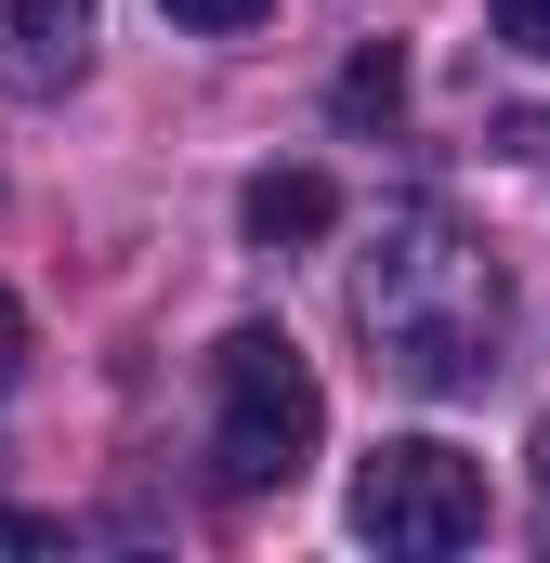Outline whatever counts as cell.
<instances>
[{"mask_svg":"<svg viewBox=\"0 0 550 563\" xmlns=\"http://www.w3.org/2000/svg\"><path fill=\"white\" fill-rule=\"evenodd\" d=\"M354 328L381 341V367L419 380V394H485V380H498L512 288H498V263H485L446 210H394L381 250L354 263Z\"/></svg>","mask_w":550,"mask_h":563,"instance_id":"obj_1","label":"cell"},{"mask_svg":"<svg viewBox=\"0 0 550 563\" xmlns=\"http://www.w3.org/2000/svg\"><path fill=\"white\" fill-rule=\"evenodd\" d=\"M315 445H328V394H315L301 341H288V328H223V341H210V472H223L237 498H263V485H288Z\"/></svg>","mask_w":550,"mask_h":563,"instance_id":"obj_2","label":"cell"},{"mask_svg":"<svg viewBox=\"0 0 550 563\" xmlns=\"http://www.w3.org/2000/svg\"><path fill=\"white\" fill-rule=\"evenodd\" d=\"M354 538H381V551H472V538H485V472H472L446 432L367 445V472H354Z\"/></svg>","mask_w":550,"mask_h":563,"instance_id":"obj_3","label":"cell"},{"mask_svg":"<svg viewBox=\"0 0 550 563\" xmlns=\"http://www.w3.org/2000/svg\"><path fill=\"white\" fill-rule=\"evenodd\" d=\"M79 66H92V0H0V92L13 106L79 92Z\"/></svg>","mask_w":550,"mask_h":563,"instance_id":"obj_4","label":"cell"},{"mask_svg":"<svg viewBox=\"0 0 550 563\" xmlns=\"http://www.w3.org/2000/svg\"><path fill=\"white\" fill-rule=\"evenodd\" d=\"M237 223H250L263 250H315V236L341 223V184H328V170H250V197H237Z\"/></svg>","mask_w":550,"mask_h":563,"instance_id":"obj_5","label":"cell"},{"mask_svg":"<svg viewBox=\"0 0 550 563\" xmlns=\"http://www.w3.org/2000/svg\"><path fill=\"white\" fill-rule=\"evenodd\" d=\"M394 106H407V53H354V66L328 79V119H341V132H381Z\"/></svg>","mask_w":550,"mask_h":563,"instance_id":"obj_6","label":"cell"},{"mask_svg":"<svg viewBox=\"0 0 550 563\" xmlns=\"http://www.w3.org/2000/svg\"><path fill=\"white\" fill-rule=\"evenodd\" d=\"M157 13H170V26H210V40H237V26H263L275 0H157Z\"/></svg>","mask_w":550,"mask_h":563,"instance_id":"obj_7","label":"cell"},{"mask_svg":"<svg viewBox=\"0 0 550 563\" xmlns=\"http://www.w3.org/2000/svg\"><path fill=\"white\" fill-rule=\"evenodd\" d=\"M485 26H498L512 53H538V66H550V0H485Z\"/></svg>","mask_w":550,"mask_h":563,"instance_id":"obj_8","label":"cell"},{"mask_svg":"<svg viewBox=\"0 0 550 563\" xmlns=\"http://www.w3.org/2000/svg\"><path fill=\"white\" fill-rule=\"evenodd\" d=\"M13 380H26V301L0 288V394H13Z\"/></svg>","mask_w":550,"mask_h":563,"instance_id":"obj_9","label":"cell"},{"mask_svg":"<svg viewBox=\"0 0 550 563\" xmlns=\"http://www.w3.org/2000/svg\"><path fill=\"white\" fill-rule=\"evenodd\" d=\"M525 459H538V498H550V420H538V445H525Z\"/></svg>","mask_w":550,"mask_h":563,"instance_id":"obj_10","label":"cell"}]
</instances>
